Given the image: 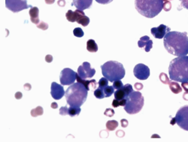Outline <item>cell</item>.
<instances>
[{
  "label": "cell",
  "instance_id": "obj_1",
  "mask_svg": "<svg viewBox=\"0 0 188 142\" xmlns=\"http://www.w3.org/2000/svg\"><path fill=\"white\" fill-rule=\"evenodd\" d=\"M163 44L170 54L177 56L188 54V37L185 32H169L165 36Z\"/></svg>",
  "mask_w": 188,
  "mask_h": 142
},
{
  "label": "cell",
  "instance_id": "obj_2",
  "mask_svg": "<svg viewBox=\"0 0 188 142\" xmlns=\"http://www.w3.org/2000/svg\"><path fill=\"white\" fill-rule=\"evenodd\" d=\"M169 74L171 80L177 82L188 81V56H178L170 62Z\"/></svg>",
  "mask_w": 188,
  "mask_h": 142
},
{
  "label": "cell",
  "instance_id": "obj_3",
  "mask_svg": "<svg viewBox=\"0 0 188 142\" xmlns=\"http://www.w3.org/2000/svg\"><path fill=\"white\" fill-rule=\"evenodd\" d=\"M88 90L82 84L77 82L70 85L66 91V102L69 106L81 107L86 102Z\"/></svg>",
  "mask_w": 188,
  "mask_h": 142
},
{
  "label": "cell",
  "instance_id": "obj_4",
  "mask_svg": "<svg viewBox=\"0 0 188 142\" xmlns=\"http://www.w3.org/2000/svg\"><path fill=\"white\" fill-rule=\"evenodd\" d=\"M135 6L142 16L153 18L163 10V0H136Z\"/></svg>",
  "mask_w": 188,
  "mask_h": 142
},
{
  "label": "cell",
  "instance_id": "obj_5",
  "mask_svg": "<svg viewBox=\"0 0 188 142\" xmlns=\"http://www.w3.org/2000/svg\"><path fill=\"white\" fill-rule=\"evenodd\" d=\"M101 68L103 76L110 82L121 80L125 76L124 65L118 61H108L101 65Z\"/></svg>",
  "mask_w": 188,
  "mask_h": 142
},
{
  "label": "cell",
  "instance_id": "obj_6",
  "mask_svg": "<svg viewBox=\"0 0 188 142\" xmlns=\"http://www.w3.org/2000/svg\"><path fill=\"white\" fill-rule=\"evenodd\" d=\"M144 97L139 91H133L127 98V104L124 110L129 114H136L140 112L144 106Z\"/></svg>",
  "mask_w": 188,
  "mask_h": 142
},
{
  "label": "cell",
  "instance_id": "obj_7",
  "mask_svg": "<svg viewBox=\"0 0 188 142\" xmlns=\"http://www.w3.org/2000/svg\"><path fill=\"white\" fill-rule=\"evenodd\" d=\"M176 123L180 128L188 131V105L181 107L175 115Z\"/></svg>",
  "mask_w": 188,
  "mask_h": 142
},
{
  "label": "cell",
  "instance_id": "obj_8",
  "mask_svg": "<svg viewBox=\"0 0 188 142\" xmlns=\"http://www.w3.org/2000/svg\"><path fill=\"white\" fill-rule=\"evenodd\" d=\"M5 7L13 13H17L33 6L27 4V0H5Z\"/></svg>",
  "mask_w": 188,
  "mask_h": 142
},
{
  "label": "cell",
  "instance_id": "obj_9",
  "mask_svg": "<svg viewBox=\"0 0 188 142\" xmlns=\"http://www.w3.org/2000/svg\"><path fill=\"white\" fill-rule=\"evenodd\" d=\"M77 73L71 68H66L60 72V80L62 85H72L76 80Z\"/></svg>",
  "mask_w": 188,
  "mask_h": 142
},
{
  "label": "cell",
  "instance_id": "obj_10",
  "mask_svg": "<svg viewBox=\"0 0 188 142\" xmlns=\"http://www.w3.org/2000/svg\"><path fill=\"white\" fill-rule=\"evenodd\" d=\"M96 73L95 68H91L90 62H84L78 68V74L81 78H92Z\"/></svg>",
  "mask_w": 188,
  "mask_h": 142
},
{
  "label": "cell",
  "instance_id": "obj_11",
  "mask_svg": "<svg viewBox=\"0 0 188 142\" xmlns=\"http://www.w3.org/2000/svg\"><path fill=\"white\" fill-rule=\"evenodd\" d=\"M133 73L136 78L145 80L150 76V68L143 63H139L134 67Z\"/></svg>",
  "mask_w": 188,
  "mask_h": 142
},
{
  "label": "cell",
  "instance_id": "obj_12",
  "mask_svg": "<svg viewBox=\"0 0 188 142\" xmlns=\"http://www.w3.org/2000/svg\"><path fill=\"white\" fill-rule=\"evenodd\" d=\"M133 92V88L131 86V84H127L124 85L122 88L119 90H117V91L114 92V97L118 100H121V99H127L129 96V95Z\"/></svg>",
  "mask_w": 188,
  "mask_h": 142
},
{
  "label": "cell",
  "instance_id": "obj_13",
  "mask_svg": "<svg viewBox=\"0 0 188 142\" xmlns=\"http://www.w3.org/2000/svg\"><path fill=\"white\" fill-rule=\"evenodd\" d=\"M170 31V28L166 27L164 24H161L158 27H153L151 30V33L154 36V37L159 39L164 38L165 36Z\"/></svg>",
  "mask_w": 188,
  "mask_h": 142
},
{
  "label": "cell",
  "instance_id": "obj_14",
  "mask_svg": "<svg viewBox=\"0 0 188 142\" xmlns=\"http://www.w3.org/2000/svg\"><path fill=\"white\" fill-rule=\"evenodd\" d=\"M51 94L52 96V97L54 98L56 100H60L63 97L65 93L64 91V88L62 85L58 84L56 82H53L51 84Z\"/></svg>",
  "mask_w": 188,
  "mask_h": 142
},
{
  "label": "cell",
  "instance_id": "obj_15",
  "mask_svg": "<svg viewBox=\"0 0 188 142\" xmlns=\"http://www.w3.org/2000/svg\"><path fill=\"white\" fill-rule=\"evenodd\" d=\"M75 22H77L80 25H82L83 27H87L90 24V19L88 17L86 16L83 11L77 9L75 11Z\"/></svg>",
  "mask_w": 188,
  "mask_h": 142
},
{
  "label": "cell",
  "instance_id": "obj_16",
  "mask_svg": "<svg viewBox=\"0 0 188 142\" xmlns=\"http://www.w3.org/2000/svg\"><path fill=\"white\" fill-rule=\"evenodd\" d=\"M76 80L78 82H79V83L82 84L83 85H84V87H86V89L87 90H96V89L97 86L99 85V84L96 83V80H86V79H83L81 78V77H80L79 75H78V74H77L76 75Z\"/></svg>",
  "mask_w": 188,
  "mask_h": 142
},
{
  "label": "cell",
  "instance_id": "obj_17",
  "mask_svg": "<svg viewBox=\"0 0 188 142\" xmlns=\"http://www.w3.org/2000/svg\"><path fill=\"white\" fill-rule=\"evenodd\" d=\"M138 45L140 48L145 47V51L149 52L153 47V41L148 36H143L138 42Z\"/></svg>",
  "mask_w": 188,
  "mask_h": 142
},
{
  "label": "cell",
  "instance_id": "obj_18",
  "mask_svg": "<svg viewBox=\"0 0 188 142\" xmlns=\"http://www.w3.org/2000/svg\"><path fill=\"white\" fill-rule=\"evenodd\" d=\"M93 4V0H73L72 5L76 7L77 9L84 11L91 7Z\"/></svg>",
  "mask_w": 188,
  "mask_h": 142
},
{
  "label": "cell",
  "instance_id": "obj_19",
  "mask_svg": "<svg viewBox=\"0 0 188 142\" xmlns=\"http://www.w3.org/2000/svg\"><path fill=\"white\" fill-rule=\"evenodd\" d=\"M29 14H30V21H32V23L38 25L39 23V9L37 7L30 8Z\"/></svg>",
  "mask_w": 188,
  "mask_h": 142
},
{
  "label": "cell",
  "instance_id": "obj_20",
  "mask_svg": "<svg viewBox=\"0 0 188 142\" xmlns=\"http://www.w3.org/2000/svg\"><path fill=\"white\" fill-rule=\"evenodd\" d=\"M87 50L91 53H96L98 50V45L93 39H89L87 42Z\"/></svg>",
  "mask_w": 188,
  "mask_h": 142
},
{
  "label": "cell",
  "instance_id": "obj_21",
  "mask_svg": "<svg viewBox=\"0 0 188 142\" xmlns=\"http://www.w3.org/2000/svg\"><path fill=\"white\" fill-rule=\"evenodd\" d=\"M169 88L172 92L175 94H178L182 92V87L178 84V83L175 81H172L169 83Z\"/></svg>",
  "mask_w": 188,
  "mask_h": 142
},
{
  "label": "cell",
  "instance_id": "obj_22",
  "mask_svg": "<svg viewBox=\"0 0 188 142\" xmlns=\"http://www.w3.org/2000/svg\"><path fill=\"white\" fill-rule=\"evenodd\" d=\"M81 109L80 107L70 106L68 108V115H69L72 117H75V116H78L81 113Z\"/></svg>",
  "mask_w": 188,
  "mask_h": 142
},
{
  "label": "cell",
  "instance_id": "obj_23",
  "mask_svg": "<svg viewBox=\"0 0 188 142\" xmlns=\"http://www.w3.org/2000/svg\"><path fill=\"white\" fill-rule=\"evenodd\" d=\"M101 89H102L103 93H104L105 98L110 97L114 92V88L113 87V86H107L104 88H101Z\"/></svg>",
  "mask_w": 188,
  "mask_h": 142
},
{
  "label": "cell",
  "instance_id": "obj_24",
  "mask_svg": "<svg viewBox=\"0 0 188 142\" xmlns=\"http://www.w3.org/2000/svg\"><path fill=\"white\" fill-rule=\"evenodd\" d=\"M118 126V123L116 120H109L106 123V128L109 131H114Z\"/></svg>",
  "mask_w": 188,
  "mask_h": 142
},
{
  "label": "cell",
  "instance_id": "obj_25",
  "mask_svg": "<svg viewBox=\"0 0 188 142\" xmlns=\"http://www.w3.org/2000/svg\"><path fill=\"white\" fill-rule=\"evenodd\" d=\"M44 111H43V108L41 106H38L37 108H34L31 111V115L32 117H38V116H42L43 114Z\"/></svg>",
  "mask_w": 188,
  "mask_h": 142
},
{
  "label": "cell",
  "instance_id": "obj_26",
  "mask_svg": "<svg viewBox=\"0 0 188 142\" xmlns=\"http://www.w3.org/2000/svg\"><path fill=\"white\" fill-rule=\"evenodd\" d=\"M66 19L69 21V22L74 23L75 22V11H72V10H69L66 14Z\"/></svg>",
  "mask_w": 188,
  "mask_h": 142
},
{
  "label": "cell",
  "instance_id": "obj_27",
  "mask_svg": "<svg viewBox=\"0 0 188 142\" xmlns=\"http://www.w3.org/2000/svg\"><path fill=\"white\" fill-rule=\"evenodd\" d=\"M94 96H96V98L99 99H102L103 98H105V95L104 93H103L102 89L101 88H96L94 91Z\"/></svg>",
  "mask_w": 188,
  "mask_h": 142
},
{
  "label": "cell",
  "instance_id": "obj_28",
  "mask_svg": "<svg viewBox=\"0 0 188 142\" xmlns=\"http://www.w3.org/2000/svg\"><path fill=\"white\" fill-rule=\"evenodd\" d=\"M73 34L75 37L78 38H81L84 36V31L82 30V29L80 28V27H77L75 30H73Z\"/></svg>",
  "mask_w": 188,
  "mask_h": 142
},
{
  "label": "cell",
  "instance_id": "obj_29",
  "mask_svg": "<svg viewBox=\"0 0 188 142\" xmlns=\"http://www.w3.org/2000/svg\"><path fill=\"white\" fill-rule=\"evenodd\" d=\"M108 84V80L106 77H102L99 81V88H104Z\"/></svg>",
  "mask_w": 188,
  "mask_h": 142
},
{
  "label": "cell",
  "instance_id": "obj_30",
  "mask_svg": "<svg viewBox=\"0 0 188 142\" xmlns=\"http://www.w3.org/2000/svg\"><path fill=\"white\" fill-rule=\"evenodd\" d=\"M160 80H161L162 83L165 84H169V83H170L169 78L165 73H161V74H160Z\"/></svg>",
  "mask_w": 188,
  "mask_h": 142
},
{
  "label": "cell",
  "instance_id": "obj_31",
  "mask_svg": "<svg viewBox=\"0 0 188 142\" xmlns=\"http://www.w3.org/2000/svg\"><path fill=\"white\" fill-rule=\"evenodd\" d=\"M124 85L123 84L122 81L121 80H115V81L113 82V87L114 88L115 90H119L121 88H122Z\"/></svg>",
  "mask_w": 188,
  "mask_h": 142
},
{
  "label": "cell",
  "instance_id": "obj_32",
  "mask_svg": "<svg viewBox=\"0 0 188 142\" xmlns=\"http://www.w3.org/2000/svg\"><path fill=\"white\" fill-rule=\"evenodd\" d=\"M172 8V4H171L170 1H167L163 2V9H164L166 11H169Z\"/></svg>",
  "mask_w": 188,
  "mask_h": 142
},
{
  "label": "cell",
  "instance_id": "obj_33",
  "mask_svg": "<svg viewBox=\"0 0 188 142\" xmlns=\"http://www.w3.org/2000/svg\"><path fill=\"white\" fill-rule=\"evenodd\" d=\"M104 114L107 117H113L114 115V111L111 108H107L104 112Z\"/></svg>",
  "mask_w": 188,
  "mask_h": 142
},
{
  "label": "cell",
  "instance_id": "obj_34",
  "mask_svg": "<svg viewBox=\"0 0 188 142\" xmlns=\"http://www.w3.org/2000/svg\"><path fill=\"white\" fill-rule=\"evenodd\" d=\"M68 107L65 106V107H62L60 109V114L62 116H65L66 114H68Z\"/></svg>",
  "mask_w": 188,
  "mask_h": 142
},
{
  "label": "cell",
  "instance_id": "obj_35",
  "mask_svg": "<svg viewBox=\"0 0 188 142\" xmlns=\"http://www.w3.org/2000/svg\"><path fill=\"white\" fill-rule=\"evenodd\" d=\"M37 27H38V28H39V29H42V30H46L48 28V24H46V23L41 22L40 24H38Z\"/></svg>",
  "mask_w": 188,
  "mask_h": 142
},
{
  "label": "cell",
  "instance_id": "obj_36",
  "mask_svg": "<svg viewBox=\"0 0 188 142\" xmlns=\"http://www.w3.org/2000/svg\"><path fill=\"white\" fill-rule=\"evenodd\" d=\"M181 2V5L184 8L188 9V0H179Z\"/></svg>",
  "mask_w": 188,
  "mask_h": 142
},
{
  "label": "cell",
  "instance_id": "obj_37",
  "mask_svg": "<svg viewBox=\"0 0 188 142\" xmlns=\"http://www.w3.org/2000/svg\"><path fill=\"white\" fill-rule=\"evenodd\" d=\"M98 3L99 4H102V5H106V4H108V3L111 2L113 0H96Z\"/></svg>",
  "mask_w": 188,
  "mask_h": 142
},
{
  "label": "cell",
  "instance_id": "obj_38",
  "mask_svg": "<svg viewBox=\"0 0 188 142\" xmlns=\"http://www.w3.org/2000/svg\"><path fill=\"white\" fill-rule=\"evenodd\" d=\"M112 106H113L114 108H118V106H120L119 100H118V99H114L113 102H112Z\"/></svg>",
  "mask_w": 188,
  "mask_h": 142
},
{
  "label": "cell",
  "instance_id": "obj_39",
  "mask_svg": "<svg viewBox=\"0 0 188 142\" xmlns=\"http://www.w3.org/2000/svg\"><path fill=\"white\" fill-rule=\"evenodd\" d=\"M181 87L183 89L185 90V92L188 93V81L187 82H182L181 83Z\"/></svg>",
  "mask_w": 188,
  "mask_h": 142
},
{
  "label": "cell",
  "instance_id": "obj_40",
  "mask_svg": "<svg viewBox=\"0 0 188 142\" xmlns=\"http://www.w3.org/2000/svg\"><path fill=\"white\" fill-rule=\"evenodd\" d=\"M135 88H136L138 91H139L140 90H142V88H143V85L140 83H136V84H135Z\"/></svg>",
  "mask_w": 188,
  "mask_h": 142
},
{
  "label": "cell",
  "instance_id": "obj_41",
  "mask_svg": "<svg viewBox=\"0 0 188 142\" xmlns=\"http://www.w3.org/2000/svg\"><path fill=\"white\" fill-rule=\"evenodd\" d=\"M121 126H122V127H127L128 126V121L125 119L121 120Z\"/></svg>",
  "mask_w": 188,
  "mask_h": 142
},
{
  "label": "cell",
  "instance_id": "obj_42",
  "mask_svg": "<svg viewBox=\"0 0 188 142\" xmlns=\"http://www.w3.org/2000/svg\"><path fill=\"white\" fill-rule=\"evenodd\" d=\"M45 60L47 61V62H51L53 60V56L50 54L47 55L46 57H45Z\"/></svg>",
  "mask_w": 188,
  "mask_h": 142
},
{
  "label": "cell",
  "instance_id": "obj_43",
  "mask_svg": "<svg viewBox=\"0 0 188 142\" xmlns=\"http://www.w3.org/2000/svg\"><path fill=\"white\" fill-rule=\"evenodd\" d=\"M120 102V106H125L126 104H127V99H121V100H119Z\"/></svg>",
  "mask_w": 188,
  "mask_h": 142
},
{
  "label": "cell",
  "instance_id": "obj_44",
  "mask_svg": "<svg viewBox=\"0 0 188 142\" xmlns=\"http://www.w3.org/2000/svg\"><path fill=\"white\" fill-rule=\"evenodd\" d=\"M58 5L60 6V7H63V6L66 5V2H65L64 0H59Z\"/></svg>",
  "mask_w": 188,
  "mask_h": 142
},
{
  "label": "cell",
  "instance_id": "obj_45",
  "mask_svg": "<svg viewBox=\"0 0 188 142\" xmlns=\"http://www.w3.org/2000/svg\"><path fill=\"white\" fill-rule=\"evenodd\" d=\"M15 97H16V99H21V98H22V93L20 92L17 93L15 94Z\"/></svg>",
  "mask_w": 188,
  "mask_h": 142
},
{
  "label": "cell",
  "instance_id": "obj_46",
  "mask_svg": "<svg viewBox=\"0 0 188 142\" xmlns=\"http://www.w3.org/2000/svg\"><path fill=\"white\" fill-rule=\"evenodd\" d=\"M45 2H46V4H48V5H51L53 4V3L55 2V0H45Z\"/></svg>",
  "mask_w": 188,
  "mask_h": 142
},
{
  "label": "cell",
  "instance_id": "obj_47",
  "mask_svg": "<svg viewBox=\"0 0 188 142\" xmlns=\"http://www.w3.org/2000/svg\"><path fill=\"white\" fill-rule=\"evenodd\" d=\"M51 107L52 108H58V105H57V103H55V102H53V103L51 104Z\"/></svg>",
  "mask_w": 188,
  "mask_h": 142
},
{
  "label": "cell",
  "instance_id": "obj_48",
  "mask_svg": "<svg viewBox=\"0 0 188 142\" xmlns=\"http://www.w3.org/2000/svg\"><path fill=\"white\" fill-rule=\"evenodd\" d=\"M170 123H171V125H175V123H176V118H175V117H173V118L172 119Z\"/></svg>",
  "mask_w": 188,
  "mask_h": 142
},
{
  "label": "cell",
  "instance_id": "obj_49",
  "mask_svg": "<svg viewBox=\"0 0 188 142\" xmlns=\"http://www.w3.org/2000/svg\"><path fill=\"white\" fill-rule=\"evenodd\" d=\"M167 1H171V0H163V2H167Z\"/></svg>",
  "mask_w": 188,
  "mask_h": 142
}]
</instances>
